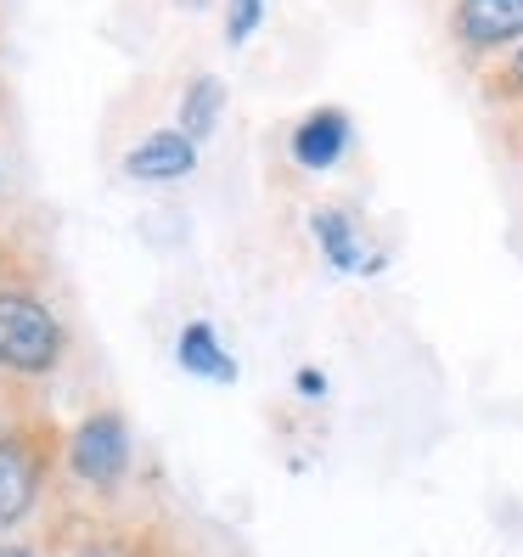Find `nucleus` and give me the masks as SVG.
I'll list each match as a JSON object with an SVG mask.
<instances>
[{
	"mask_svg": "<svg viewBox=\"0 0 523 557\" xmlns=\"http://www.w3.org/2000/svg\"><path fill=\"white\" fill-rule=\"evenodd\" d=\"M69 355V326L62 315L23 287H0V372L46 377Z\"/></svg>",
	"mask_w": 523,
	"mask_h": 557,
	"instance_id": "obj_1",
	"label": "nucleus"
},
{
	"mask_svg": "<svg viewBox=\"0 0 523 557\" xmlns=\"http://www.w3.org/2000/svg\"><path fill=\"white\" fill-rule=\"evenodd\" d=\"M69 473L90 490H113L129 473V429L119 411H90L69 434Z\"/></svg>",
	"mask_w": 523,
	"mask_h": 557,
	"instance_id": "obj_2",
	"label": "nucleus"
},
{
	"mask_svg": "<svg viewBox=\"0 0 523 557\" xmlns=\"http://www.w3.org/2000/svg\"><path fill=\"white\" fill-rule=\"evenodd\" d=\"M450 35L468 51H518L523 46V0H456Z\"/></svg>",
	"mask_w": 523,
	"mask_h": 557,
	"instance_id": "obj_3",
	"label": "nucleus"
},
{
	"mask_svg": "<svg viewBox=\"0 0 523 557\" xmlns=\"http://www.w3.org/2000/svg\"><path fill=\"white\" fill-rule=\"evenodd\" d=\"M191 170H198V141L186 129H152V136H141L124 152V175L147 181V186H175Z\"/></svg>",
	"mask_w": 523,
	"mask_h": 557,
	"instance_id": "obj_4",
	"label": "nucleus"
},
{
	"mask_svg": "<svg viewBox=\"0 0 523 557\" xmlns=\"http://www.w3.org/2000/svg\"><path fill=\"white\" fill-rule=\"evenodd\" d=\"M349 152V113L344 108H310L292 129V163L310 175L333 170V163Z\"/></svg>",
	"mask_w": 523,
	"mask_h": 557,
	"instance_id": "obj_5",
	"label": "nucleus"
},
{
	"mask_svg": "<svg viewBox=\"0 0 523 557\" xmlns=\"http://www.w3.org/2000/svg\"><path fill=\"white\" fill-rule=\"evenodd\" d=\"M40 502V456L23 440H0V535L28 518Z\"/></svg>",
	"mask_w": 523,
	"mask_h": 557,
	"instance_id": "obj_6",
	"label": "nucleus"
},
{
	"mask_svg": "<svg viewBox=\"0 0 523 557\" xmlns=\"http://www.w3.org/2000/svg\"><path fill=\"white\" fill-rule=\"evenodd\" d=\"M310 232H315V243H321V253H326V265H333V271H344V276L377 271V253L366 248L361 225H354L344 209H315L310 214Z\"/></svg>",
	"mask_w": 523,
	"mask_h": 557,
	"instance_id": "obj_7",
	"label": "nucleus"
},
{
	"mask_svg": "<svg viewBox=\"0 0 523 557\" xmlns=\"http://www.w3.org/2000/svg\"><path fill=\"white\" fill-rule=\"evenodd\" d=\"M175 360H180V372L203 377V383H237V355L214 338L209 321H186V326H180Z\"/></svg>",
	"mask_w": 523,
	"mask_h": 557,
	"instance_id": "obj_8",
	"label": "nucleus"
},
{
	"mask_svg": "<svg viewBox=\"0 0 523 557\" xmlns=\"http://www.w3.org/2000/svg\"><path fill=\"white\" fill-rule=\"evenodd\" d=\"M220 113H225V85L214 79V74H198L186 90H180V108H175V129H186L191 141H209L214 136V124H220Z\"/></svg>",
	"mask_w": 523,
	"mask_h": 557,
	"instance_id": "obj_9",
	"label": "nucleus"
},
{
	"mask_svg": "<svg viewBox=\"0 0 523 557\" xmlns=\"http://www.w3.org/2000/svg\"><path fill=\"white\" fill-rule=\"evenodd\" d=\"M225 40L232 46H248L253 40V28H259V17H265V0H225Z\"/></svg>",
	"mask_w": 523,
	"mask_h": 557,
	"instance_id": "obj_10",
	"label": "nucleus"
},
{
	"mask_svg": "<svg viewBox=\"0 0 523 557\" xmlns=\"http://www.w3.org/2000/svg\"><path fill=\"white\" fill-rule=\"evenodd\" d=\"M501 90H507V96H523V46L507 57V69H501Z\"/></svg>",
	"mask_w": 523,
	"mask_h": 557,
	"instance_id": "obj_11",
	"label": "nucleus"
},
{
	"mask_svg": "<svg viewBox=\"0 0 523 557\" xmlns=\"http://www.w3.org/2000/svg\"><path fill=\"white\" fill-rule=\"evenodd\" d=\"M299 395H304V400H321V395H326V377H321V372H299Z\"/></svg>",
	"mask_w": 523,
	"mask_h": 557,
	"instance_id": "obj_12",
	"label": "nucleus"
},
{
	"mask_svg": "<svg viewBox=\"0 0 523 557\" xmlns=\"http://www.w3.org/2000/svg\"><path fill=\"white\" fill-rule=\"evenodd\" d=\"M74 557H129V552H119V546H79Z\"/></svg>",
	"mask_w": 523,
	"mask_h": 557,
	"instance_id": "obj_13",
	"label": "nucleus"
},
{
	"mask_svg": "<svg viewBox=\"0 0 523 557\" xmlns=\"http://www.w3.org/2000/svg\"><path fill=\"white\" fill-rule=\"evenodd\" d=\"M0 557H40L35 546H7V541H0Z\"/></svg>",
	"mask_w": 523,
	"mask_h": 557,
	"instance_id": "obj_14",
	"label": "nucleus"
}]
</instances>
